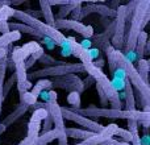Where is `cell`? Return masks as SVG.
<instances>
[{"label": "cell", "mask_w": 150, "mask_h": 145, "mask_svg": "<svg viewBox=\"0 0 150 145\" xmlns=\"http://www.w3.org/2000/svg\"><path fill=\"white\" fill-rule=\"evenodd\" d=\"M149 5L150 1H137L136 3L133 15L130 17V26L128 33H125L124 37V53L132 52L136 48V42L140 36V33L144 31V26L148 24L149 21Z\"/></svg>", "instance_id": "obj_1"}, {"label": "cell", "mask_w": 150, "mask_h": 145, "mask_svg": "<svg viewBox=\"0 0 150 145\" xmlns=\"http://www.w3.org/2000/svg\"><path fill=\"white\" fill-rule=\"evenodd\" d=\"M73 112L82 115L84 117H109V119H125V120H136L137 123L150 122V112L144 111H127V109H108V108H78Z\"/></svg>", "instance_id": "obj_2"}, {"label": "cell", "mask_w": 150, "mask_h": 145, "mask_svg": "<svg viewBox=\"0 0 150 145\" xmlns=\"http://www.w3.org/2000/svg\"><path fill=\"white\" fill-rule=\"evenodd\" d=\"M13 17H15L16 20H20L21 24H25V25L33 28L34 31L38 32V33H41L42 36L52 38L53 41L57 44V46H59V45L66 40V36L61 31H57V29L53 28V26H50V25H47V24L42 23V21L38 20L37 17L30 16V13H26V12H23V11L15 9Z\"/></svg>", "instance_id": "obj_3"}, {"label": "cell", "mask_w": 150, "mask_h": 145, "mask_svg": "<svg viewBox=\"0 0 150 145\" xmlns=\"http://www.w3.org/2000/svg\"><path fill=\"white\" fill-rule=\"evenodd\" d=\"M74 72H84V68L80 62L78 63H63V65L50 66V68H44L41 70H37L33 72H29L26 75V79H42L46 77H63L67 74H74Z\"/></svg>", "instance_id": "obj_4"}, {"label": "cell", "mask_w": 150, "mask_h": 145, "mask_svg": "<svg viewBox=\"0 0 150 145\" xmlns=\"http://www.w3.org/2000/svg\"><path fill=\"white\" fill-rule=\"evenodd\" d=\"M61 114H62L63 120H70V122L76 123L78 125H82L86 131H90V132H93V133H100L104 129L103 124H100V123L95 122L92 119L82 116V115L76 114V112L70 111L66 107H61Z\"/></svg>", "instance_id": "obj_5"}, {"label": "cell", "mask_w": 150, "mask_h": 145, "mask_svg": "<svg viewBox=\"0 0 150 145\" xmlns=\"http://www.w3.org/2000/svg\"><path fill=\"white\" fill-rule=\"evenodd\" d=\"M54 28L57 31L59 29H70V31H74L76 33L82 34L83 37L91 40V37L93 36V28L90 25H84L83 23L76 20H70V18H58L54 23Z\"/></svg>", "instance_id": "obj_6"}, {"label": "cell", "mask_w": 150, "mask_h": 145, "mask_svg": "<svg viewBox=\"0 0 150 145\" xmlns=\"http://www.w3.org/2000/svg\"><path fill=\"white\" fill-rule=\"evenodd\" d=\"M53 87H59L63 90H67L70 92H83L84 91V85L83 80L75 74H67L63 77H57L54 80H52Z\"/></svg>", "instance_id": "obj_7"}, {"label": "cell", "mask_w": 150, "mask_h": 145, "mask_svg": "<svg viewBox=\"0 0 150 145\" xmlns=\"http://www.w3.org/2000/svg\"><path fill=\"white\" fill-rule=\"evenodd\" d=\"M44 108L47 111V114H49L50 119H52V122H53V125H54L53 129H57V131H59V132H65V128H66L65 120H63V117H62L61 107H59V104L57 103V100L45 103Z\"/></svg>", "instance_id": "obj_8"}, {"label": "cell", "mask_w": 150, "mask_h": 145, "mask_svg": "<svg viewBox=\"0 0 150 145\" xmlns=\"http://www.w3.org/2000/svg\"><path fill=\"white\" fill-rule=\"evenodd\" d=\"M117 127H119L117 124H109L107 127H104V129L100 133H95L92 137L87 139V140L82 141L79 144H75V145H101L103 143L108 141L109 139L113 137L115 131H116Z\"/></svg>", "instance_id": "obj_9"}, {"label": "cell", "mask_w": 150, "mask_h": 145, "mask_svg": "<svg viewBox=\"0 0 150 145\" xmlns=\"http://www.w3.org/2000/svg\"><path fill=\"white\" fill-rule=\"evenodd\" d=\"M40 46H41V45H40L37 41H32V42L25 44L24 46L15 48V49L12 50L11 61H12L13 63L17 62V61H26L37 49H38Z\"/></svg>", "instance_id": "obj_10"}, {"label": "cell", "mask_w": 150, "mask_h": 145, "mask_svg": "<svg viewBox=\"0 0 150 145\" xmlns=\"http://www.w3.org/2000/svg\"><path fill=\"white\" fill-rule=\"evenodd\" d=\"M29 108H30V107H29L28 104H25V103H23V102H20V104H18L17 108H16L15 111L12 112V114L8 115V116L4 119V122H1V124L4 125L5 128H7L8 125H11L12 123H15L17 119H20V117L23 116V115L25 114V112L28 111Z\"/></svg>", "instance_id": "obj_11"}, {"label": "cell", "mask_w": 150, "mask_h": 145, "mask_svg": "<svg viewBox=\"0 0 150 145\" xmlns=\"http://www.w3.org/2000/svg\"><path fill=\"white\" fill-rule=\"evenodd\" d=\"M62 135H65V132H59V131H57V129H52V131H49V132L41 133V135H38L34 145H47L49 143H52V141L57 140V139Z\"/></svg>", "instance_id": "obj_12"}, {"label": "cell", "mask_w": 150, "mask_h": 145, "mask_svg": "<svg viewBox=\"0 0 150 145\" xmlns=\"http://www.w3.org/2000/svg\"><path fill=\"white\" fill-rule=\"evenodd\" d=\"M125 109L127 111H134L136 109V96H134V92H133V87L132 85L129 83V80L125 82Z\"/></svg>", "instance_id": "obj_13"}, {"label": "cell", "mask_w": 150, "mask_h": 145, "mask_svg": "<svg viewBox=\"0 0 150 145\" xmlns=\"http://www.w3.org/2000/svg\"><path fill=\"white\" fill-rule=\"evenodd\" d=\"M65 135L66 137H73V139H80L82 141L87 140V139L92 137L95 133L90 132L86 129H79V128H65Z\"/></svg>", "instance_id": "obj_14"}, {"label": "cell", "mask_w": 150, "mask_h": 145, "mask_svg": "<svg viewBox=\"0 0 150 145\" xmlns=\"http://www.w3.org/2000/svg\"><path fill=\"white\" fill-rule=\"evenodd\" d=\"M52 88H53L52 80L46 79V78H42V79H38V82H37L36 85L32 87V91H29V92H30L32 95L37 99L42 91H50Z\"/></svg>", "instance_id": "obj_15"}, {"label": "cell", "mask_w": 150, "mask_h": 145, "mask_svg": "<svg viewBox=\"0 0 150 145\" xmlns=\"http://www.w3.org/2000/svg\"><path fill=\"white\" fill-rule=\"evenodd\" d=\"M146 42H148V33L142 31L140 33V36H138L137 42H136V48H134V53L137 55V60H142L144 55H145Z\"/></svg>", "instance_id": "obj_16"}, {"label": "cell", "mask_w": 150, "mask_h": 145, "mask_svg": "<svg viewBox=\"0 0 150 145\" xmlns=\"http://www.w3.org/2000/svg\"><path fill=\"white\" fill-rule=\"evenodd\" d=\"M40 7H41V13L45 17V24L53 26L54 28V23H55V17L53 15L52 7L47 4V1H40Z\"/></svg>", "instance_id": "obj_17"}, {"label": "cell", "mask_w": 150, "mask_h": 145, "mask_svg": "<svg viewBox=\"0 0 150 145\" xmlns=\"http://www.w3.org/2000/svg\"><path fill=\"white\" fill-rule=\"evenodd\" d=\"M21 38V34L18 32H9L7 34H1L0 36V48H7L9 46L12 42L18 41Z\"/></svg>", "instance_id": "obj_18"}, {"label": "cell", "mask_w": 150, "mask_h": 145, "mask_svg": "<svg viewBox=\"0 0 150 145\" xmlns=\"http://www.w3.org/2000/svg\"><path fill=\"white\" fill-rule=\"evenodd\" d=\"M137 62H138V65H137V68H136V70H137V72L140 74V77L142 78L144 82L149 85V79H148V74H149V61L145 60V58H142V60H138Z\"/></svg>", "instance_id": "obj_19"}, {"label": "cell", "mask_w": 150, "mask_h": 145, "mask_svg": "<svg viewBox=\"0 0 150 145\" xmlns=\"http://www.w3.org/2000/svg\"><path fill=\"white\" fill-rule=\"evenodd\" d=\"M80 1H69L66 5H62L59 8V13H58V18H66V16L70 15L71 11L79 4Z\"/></svg>", "instance_id": "obj_20"}, {"label": "cell", "mask_w": 150, "mask_h": 145, "mask_svg": "<svg viewBox=\"0 0 150 145\" xmlns=\"http://www.w3.org/2000/svg\"><path fill=\"white\" fill-rule=\"evenodd\" d=\"M38 61L42 63V65H46V68H50V66H57V65H63V63H66V62H62V61L55 60L54 57H52V55H49V54H45V53L41 55V58H40Z\"/></svg>", "instance_id": "obj_21"}, {"label": "cell", "mask_w": 150, "mask_h": 145, "mask_svg": "<svg viewBox=\"0 0 150 145\" xmlns=\"http://www.w3.org/2000/svg\"><path fill=\"white\" fill-rule=\"evenodd\" d=\"M44 53H45V52H44V48L40 46L38 49H37L36 52H34L33 54H32L30 57H29L28 60L25 61V69H26V70H28V69H30L32 66L34 65V62H36V61H38L40 58H41V55L44 54Z\"/></svg>", "instance_id": "obj_22"}, {"label": "cell", "mask_w": 150, "mask_h": 145, "mask_svg": "<svg viewBox=\"0 0 150 145\" xmlns=\"http://www.w3.org/2000/svg\"><path fill=\"white\" fill-rule=\"evenodd\" d=\"M67 103L73 107V108H69L70 111L78 109L80 106V94L79 92H70L67 95Z\"/></svg>", "instance_id": "obj_23"}, {"label": "cell", "mask_w": 150, "mask_h": 145, "mask_svg": "<svg viewBox=\"0 0 150 145\" xmlns=\"http://www.w3.org/2000/svg\"><path fill=\"white\" fill-rule=\"evenodd\" d=\"M47 111L42 107V108H37V109H34V112H33V115H32V117H30V122H38V123H42L45 119H46V116H47Z\"/></svg>", "instance_id": "obj_24"}, {"label": "cell", "mask_w": 150, "mask_h": 145, "mask_svg": "<svg viewBox=\"0 0 150 145\" xmlns=\"http://www.w3.org/2000/svg\"><path fill=\"white\" fill-rule=\"evenodd\" d=\"M62 48L61 50V54L63 57H69V55H73V45H71V41H70V37H66V40L59 45Z\"/></svg>", "instance_id": "obj_25"}, {"label": "cell", "mask_w": 150, "mask_h": 145, "mask_svg": "<svg viewBox=\"0 0 150 145\" xmlns=\"http://www.w3.org/2000/svg\"><path fill=\"white\" fill-rule=\"evenodd\" d=\"M115 136H119L120 139H121L124 143H132V136H130V133L128 132V129H122V128H120V127H117L116 128V131H115V135H113V137Z\"/></svg>", "instance_id": "obj_26"}, {"label": "cell", "mask_w": 150, "mask_h": 145, "mask_svg": "<svg viewBox=\"0 0 150 145\" xmlns=\"http://www.w3.org/2000/svg\"><path fill=\"white\" fill-rule=\"evenodd\" d=\"M42 123L38 122H29L28 124V135L26 136H38L40 135V129H41Z\"/></svg>", "instance_id": "obj_27"}, {"label": "cell", "mask_w": 150, "mask_h": 145, "mask_svg": "<svg viewBox=\"0 0 150 145\" xmlns=\"http://www.w3.org/2000/svg\"><path fill=\"white\" fill-rule=\"evenodd\" d=\"M13 13H15V9L11 8L9 5H5V7L0 8V23L1 21H8L9 17H13Z\"/></svg>", "instance_id": "obj_28"}, {"label": "cell", "mask_w": 150, "mask_h": 145, "mask_svg": "<svg viewBox=\"0 0 150 145\" xmlns=\"http://www.w3.org/2000/svg\"><path fill=\"white\" fill-rule=\"evenodd\" d=\"M16 83V75L15 72H13L12 75L9 77V79L7 80V82H4V85H3V98L5 99V96L8 95V92L11 91V88H12V86Z\"/></svg>", "instance_id": "obj_29"}, {"label": "cell", "mask_w": 150, "mask_h": 145, "mask_svg": "<svg viewBox=\"0 0 150 145\" xmlns=\"http://www.w3.org/2000/svg\"><path fill=\"white\" fill-rule=\"evenodd\" d=\"M41 127H42V133L49 132V131L53 129V122H52V119H50L49 115H47L46 119L44 120V125H41Z\"/></svg>", "instance_id": "obj_30"}, {"label": "cell", "mask_w": 150, "mask_h": 145, "mask_svg": "<svg viewBox=\"0 0 150 145\" xmlns=\"http://www.w3.org/2000/svg\"><path fill=\"white\" fill-rule=\"evenodd\" d=\"M41 44H44L49 50H53L55 46H57V44H55L52 38H49V37H44V38H41Z\"/></svg>", "instance_id": "obj_31"}, {"label": "cell", "mask_w": 150, "mask_h": 145, "mask_svg": "<svg viewBox=\"0 0 150 145\" xmlns=\"http://www.w3.org/2000/svg\"><path fill=\"white\" fill-rule=\"evenodd\" d=\"M37 137H38V136H37ZM37 137H36V136H26V137L24 139L23 141H20L17 145H34Z\"/></svg>", "instance_id": "obj_32"}, {"label": "cell", "mask_w": 150, "mask_h": 145, "mask_svg": "<svg viewBox=\"0 0 150 145\" xmlns=\"http://www.w3.org/2000/svg\"><path fill=\"white\" fill-rule=\"evenodd\" d=\"M87 54H88V57H90L91 61L98 60L99 58V50L96 49V48H91V49L87 50Z\"/></svg>", "instance_id": "obj_33"}, {"label": "cell", "mask_w": 150, "mask_h": 145, "mask_svg": "<svg viewBox=\"0 0 150 145\" xmlns=\"http://www.w3.org/2000/svg\"><path fill=\"white\" fill-rule=\"evenodd\" d=\"M96 88H98L99 98H100V102H101V104H103V106H107V104H108V99H107V96H105V94H104V91L101 90V88L99 87L98 85H96Z\"/></svg>", "instance_id": "obj_34"}, {"label": "cell", "mask_w": 150, "mask_h": 145, "mask_svg": "<svg viewBox=\"0 0 150 145\" xmlns=\"http://www.w3.org/2000/svg\"><path fill=\"white\" fill-rule=\"evenodd\" d=\"M9 25H8V21H1L0 23V33L1 34H7L9 33Z\"/></svg>", "instance_id": "obj_35"}, {"label": "cell", "mask_w": 150, "mask_h": 145, "mask_svg": "<svg viewBox=\"0 0 150 145\" xmlns=\"http://www.w3.org/2000/svg\"><path fill=\"white\" fill-rule=\"evenodd\" d=\"M79 45H80V48H82L83 50H88V49H91V45H92V42H91V40L84 38Z\"/></svg>", "instance_id": "obj_36"}, {"label": "cell", "mask_w": 150, "mask_h": 145, "mask_svg": "<svg viewBox=\"0 0 150 145\" xmlns=\"http://www.w3.org/2000/svg\"><path fill=\"white\" fill-rule=\"evenodd\" d=\"M140 145H150V136L149 133H145L142 139H140Z\"/></svg>", "instance_id": "obj_37"}, {"label": "cell", "mask_w": 150, "mask_h": 145, "mask_svg": "<svg viewBox=\"0 0 150 145\" xmlns=\"http://www.w3.org/2000/svg\"><path fill=\"white\" fill-rule=\"evenodd\" d=\"M108 144H111V145H130V144H128V143H124V141H119V140H115V137H112V139H109L108 141H107Z\"/></svg>", "instance_id": "obj_38"}, {"label": "cell", "mask_w": 150, "mask_h": 145, "mask_svg": "<svg viewBox=\"0 0 150 145\" xmlns=\"http://www.w3.org/2000/svg\"><path fill=\"white\" fill-rule=\"evenodd\" d=\"M40 96H41V99H42V103H47V102H49V91H42V92L40 94Z\"/></svg>", "instance_id": "obj_39"}, {"label": "cell", "mask_w": 150, "mask_h": 145, "mask_svg": "<svg viewBox=\"0 0 150 145\" xmlns=\"http://www.w3.org/2000/svg\"><path fill=\"white\" fill-rule=\"evenodd\" d=\"M57 140H58V145H67V137H66V135L59 136Z\"/></svg>", "instance_id": "obj_40"}, {"label": "cell", "mask_w": 150, "mask_h": 145, "mask_svg": "<svg viewBox=\"0 0 150 145\" xmlns=\"http://www.w3.org/2000/svg\"><path fill=\"white\" fill-rule=\"evenodd\" d=\"M8 54V46L7 48H0V60L4 57H7Z\"/></svg>", "instance_id": "obj_41"}, {"label": "cell", "mask_w": 150, "mask_h": 145, "mask_svg": "<svg viewBox=\"0 0 150 145\" xmlns=\"http://www.w3.org/2000/svg\"><path fill=\"white\" fill-rule=\"evenodd\" d=\"M12 4V1H0V8L5 7V5H11Z\"/></svg>", "instance_id": "obj_42"}, {"label": "cell", "mask_w": 150, "mask_h": 145, "mask_svg": "<svg viewBox=\"0 0 150 145\" xmlns=\"http://www.w3.org/2000/svg\"><path fill=\"white\" fill-rule=\"evenodd\" d=\"M101 145H111V144H108V143H107V141H105V143H103Z\"/></svg>", "instance_id": "obj_43"}]
</instances>
